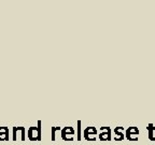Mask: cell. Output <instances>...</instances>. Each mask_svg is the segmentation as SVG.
I'll use <instances>...</instances> for the list:
<instances>
[{"label": "cell", "instance_id": "6da1fadb", "mask_svg": "<svg viewBox=\"0 0 155 145\" xmlns=\"http://www.w3.org/2000/svg\"><path fill=\"white\" fill-rule=\"evenodd\" d=\"M138 134H139V130L136 127H130V128L127 129V131H126V138L130 141L138 140Z\"/></svg>", "mask_w": 155, "mask_h": 145}, {"label": "cell", "instance_id": "7a4b0ae2", "mask_svg": "<svg viewBox=\"0 0 155 145\" xmlns=\"http://www.w3.org/2000/svg\"><path fill=\"white\" fill-rule=\"evenodd\" d=\"M147 129L149 130V139H150L151 141H155V138L153 137V130L155 129V127L152 125V124H150V125L147 127Z\"/></svg>", "mask_w": 155, "mask_h": 145}]
</instances>
